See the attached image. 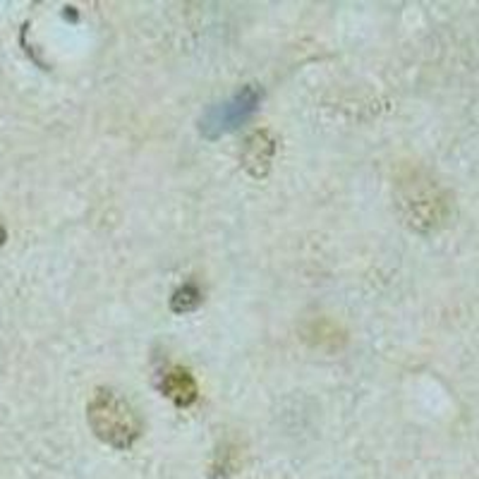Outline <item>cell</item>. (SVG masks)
I'll list each match as a JSON object with an SVG mask.
<instances>
[{"instance_id":"1","label":"cell","mask_w":479,"mask_h":479,"mask_svg":"<svg viewBox=\"0 0 479 479\" xmlns=\"http://www.w3.org/2000/svg\"><path fill=\"white\" fill-rule=\"evenodd\" d=\"M87 417L94 434L117 451H127L142 434V422L132 405L113 391H98L91 398Z\"/></svg>"},{"instance_id":"2","label":"cell","mask_w":479,"mask_h":479,"mask_svg":"<svg viewBox=\"0 0 479 479\" xmlns=\"http://www.w3.org/2000/svg\"><path fill=\"white\" fill-rule=\"evenodd\" d=\"M260 101V89L257 87H245L228 101L216 104L214 108L207 110V116L201 117V135L209 137V139H216V137L235 130L238 125H242L247 117L252 116Z\"/></svg>"},{"instance_id":"3","label":"cell","mask_w":479,"mask_h":479,"mask_svg":"<svg viewBox=\"0 0 479 479\" xmlns=\"http://www.w3.org/2000/svg\"><path fill=\"white\" fill-rule=\"evenodd\" d=\"M161 391L163 395H168L175 405H192L197 401V382L195 376L189 374L185 367H168V370L161 374Z\"/></svg>"},{"instance_id":"4","label":"cell","mask_w":479,"mask_h":479,"mask_svg":"<svg viewBox=\"0 0 479 479\" xmlns=\"http://www.w3.org/2000/svg\"><path fill=\"white\" fill-rule=\"evenodd\" d=\"M201 302V292L197 290L195 285H185L180 290L175 292L173 298V310L175 311H192L195 307H199Z\"/></svg>"},{"instance_id":"5","label":"cell","mask_w":479,"mask_h":479,"mask_svg":"<svg viewBox=\"0 0 479 479\" xmlns=\"http://www.w3.org/2000/svg\"><path fill=\"white\" fill-rule=\"evenodd\" d=\"M3 240H5V233H3V230H0V245H3Z\"/></svg>"}]
</instances>
